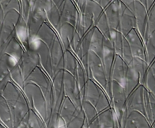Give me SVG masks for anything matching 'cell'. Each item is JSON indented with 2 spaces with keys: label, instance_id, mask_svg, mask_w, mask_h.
<instances>
[{
  "label": "cell",
  "instance_id": "2",
  "mask_svg": "<svg viewBox=\"0 0 155 128\" xmlns=\"http://www.w3.org/2000/svg\"><path fill=\"white\" fill-rule=\"evenodd\" d=\"M144 90L143 85L140 84L127 98L125 108L127 112L138 111L145 113L144 106Z\"/></svg>",
  "mask_w": 155,
  "mask_h": 128
},
{
  "label": "cell",
  "instance_id": "6",
  "mask_svg": "<svg viewBox=\"0 0 155 128\" xmlns=\"http://www.w3.org/2000/svg\"><path fill=\"white\" fill-rule=\"evenodd\" d=\"M134 14L136 19V29L143 39L147 19V9L142 3L135 1Z\"/></svg>",
  "mask_w": 155,
  "mask_h": 128
},
{
  "label": "cell",
  "instance_id": "14",
  "mask_svg": "<svg viewBox=\"0 0 155 128\" xmlns=\"http://www.w3.org/2000/svg\"><path fill=\"white\" fill-rule=\"evenodd\" d=\"M143 85L147 91L155 96V78L150 69V67L147 71Z\"/></svg>",
  "mask_w": 155,
  "mask_h": 128
},
{
  "label": "cell",
  "instance_id": "8",
  "mask_svg": "<svg viewBox=\"0 0 155 128\" xmlns=\"http://www.w3.org/2000/svg\"><path fill=\"white\" fill-rule=\"evenodd\" d=\"M140 85V78L137 72L130 65L127 70L124 88L128 97Z\"/></svg>",
  "mask_w": 155,
  "mask_h": 128
},
{
  "label": "cell",
  "instance_id": "12",
  "mask_svg": "<svg viewBox=\"0 0 155 128\" xmlns=\"http://www.w3.org/2000/svg\"><path fill=\"white\" fill-rule=\"evenodd\" d=\"M97 26L98 30L102 34L104 37L110 41V34H111V28L109 26L108 21L107 20L105 13L102 14L97 19Z\"/></svg>",
  "mask_w": 155,
  "mask_h": 128
},
{
  "label": "cell",
  "instance_id": "13",
  "mask_svg": "<svg viewBox=\"0 0 155 128\" xmlns=\"http://www.w3.org/2000/svg\"><path fill=\"white\" fill-rule=\"evenodd\" d=\"M120 56L128 66L131 64L133 59V56L132 55L130 45L127 40H126L125 36L124 37L123 39V45Z\"/></svg>",
  "mask_w": 155,
  "mask_h": 128
},
{
  "label": "cell",
  "instance_id": "7",
  "mask_svg": "<svg viewBox=\"0 0 155 128\" xmlns=\"http://www.w3.org/2000/svg\"><path fill=\"white\" fill-rule=\"evenodd\" d=\"M105 14L111 29L119 31L120 1L113 0L105 10Z\"/></svg>",
  "mask_w": 155,
  "mask_h": 128
},
{
  "label": "cell",
  "instance_id": "11",
  "mask_svg": "<svg viewBox=\"0 0 155 128\" xmlns=\"http://www.w3.org/2000/svg\"><path fill=\"white\" fill-rule=\"evenodd\" d=\"M154 31H155V4L148 11L145 31L143 37V42Z\"/></svg>",
  "mask_w": 155,
  "mask_h": 128
},
{
  "label": "cell",
  "instance_id": "3",
  "mask_svg": "<svg viewBox=\"0 0 155 128\" xmlns=\"http://www.w3.org/2000/svg\"><path fill=\"white\" fill-rule=\"evenodd\" d=\"M125 37L130 45L133 57L139 58L146 61L145 43L136 29H132Z\"/></svg>",
  "mask_w": 155,
  "mask_h": 128
},
{
  "label": "cell",
  "instance_id": "10",
  "mask_svg": "<svg viewBox=\"0 0 155 128\" xmlns=\"http://www.w3.org/2000/svg\"><path fill=\"white\" fill-rule=\"evenodd\" d=\"M130 65H131L139 73L140 78V84L143 85L150 66L145 60L136 57H133V61Z\"/></svg>",
  "mask_w": 155,
  "mask_h": 128
},
{
  "label": "cell",
  "instance_id": "1",
  "mask_svg": "<svg viewBox=\"0 0 155 128\" xmlns=\"http://www.w3.org/2000/svg\"><path fill=\"white\" fill-rule=\"evenodd\" d=\"M127 94L125 88L116 81H111V97L110 100L112 103L115 114L119 115L123 114L125 109V103L127 100Z\"/></svg>",
  "mask_w": 155,
  "mask_h": 128
},
{
  "label": "cell",
  "instance_id": "4",
  "mask_svg": "<svg viewBox=\"0 0 155 128\" xmlns=\"http://www.w3.org/2000/svg\"><path fill=\"white\" fill-rule=\"evenodd\" d=\"M133 29H136L134 14L131 10L120 2L119 31L125 36Z\"/></svg>",
  "mask_w": 155,
  "mask_h": 128
},
{
  "label": "cell",
  "instance_id": "16",
  "mask_svg": "<svg viewBox=\"0 0 155 128\" xmlns=\"http://www.w3.org/2000/svg\"><path fill=\"white\" fill-rule=\"evenodd\" d=\"M135 1H139L141 3H142L145 6V0H135Z\"/></svg>",
  "mask_w": 155,
  "mask_h": 128
},
{
  "label": "cell",
  "instance_id": "5",
  "mask_svg": "<svg viewBox=\"0 0 155 128\" xmlns=\"http://www.w3.org/2000/svg\"><path fill=\"white\" fill-rule=\"evenodd\" d=\"M128 68V65L122 57L116 55L111 69V80L117 82L124 87Z\"/></svg>",
  "mask_w": 155,
  "mask_h": 128
},
{
  "label": "cell",
  "instance_id": "15",
  "mask_svg": "<svg viewBox=\"0 0 155 128\" xmlns=\"http://www.w3.org/2000/svg\"><path fill=\"white\" fill-rule=\"evenodd\" d=\"M150 69L155 78V59L154 60V61L150 64Z\"/></svg>",
  "mask_w": 155,
  "mask_h": 128
},
{
  "label": "cell",
  "instance_id": "9",
  "mask_svg": "<svg viewBox=\"0 0 155 128\" xmlns=\"http://www.w3.org/2000/svg\"><path fill=\"white\" fill-rule=\"evenodd\" d=\"M144 43L145 46L146 61L150 66L155 59V31L150 34Z\"/></svg>",
  "mask_w": 155,
  "mask_h": 128
}]
</instances>
